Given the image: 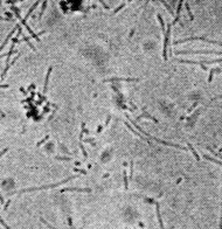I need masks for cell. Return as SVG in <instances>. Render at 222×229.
<instances>
[{"instance_id": "obj_14", "label": "cell", "mask_w": 222, "mask_h": 229, "mask_svg": "<svg viewBox=\"0 0 222 229\" xmlns=\"http://www.w3.org/2000/svg\"><path fill=\"white\" fill-rule=\"evenodd\" d=\"M123 181H124V189H127L129 188V177H127L126 170L123 171Z\"/></svg>"}, {"instance_id": "obj_2", "label": "cell", "mask_w": 222, "mask_h": 229, "mask_svg": "<svg viewBox=\"0 0 222 229\" xmlns=\"http://www.w3.org/2000/svg\"><path fill=\"white\" fill-rule=\"evenodd\" d=\"M205 41V42H208V43H212V45H219V46H222V42L220 41H213L209 40L207 37H202V36H193V37H187V39H184V40H177L174 41V46L177 45H180V43H184V42H188V41Z\"/></svg>"}, {"instance_id": "obj_17", "label": "cell", "mask_w": 222, "mask_h": 229, "mask_svg": "<svg viewBox=\"0 0 222 229\" xmlns=\"http://www.w3.org/2000/svg\"><path fill=\"white\" fill-rule=\"evenodd\" d=\"M203 158H205V159H207V160H211L212 163H215V164H217V165H220V166H222V163H221V161H220V160H216V159L212 158V157H208V156H206V154L203 156Z\"/></svg>"}, {"instance_id": "obj_4", "label": "cell", "mask_w": 222, "mask_h": 229, "mask_svg": "<svg viewBox=\"0 0 222 229\" xmlns=\"http://www.w3.org/2000/svg\"><path fill=\"white\" fill-rule=\"evenodd\" d=\"M175 55H195V54H215V55H222V51H177L174 53Z\"/></svg>"}, {"instance_id": "obj_37", "label": "cell", "mask_w": 222, "mask_h": 229, "mask_svg": "<svg viewBox=\"0 0 222 229\" xmlns=\"http://www.w3.org/2000/svg\"><path fill=\"white\" fill-rule=\"evenodd\" d=\"M103 127H104V126H103V125H100V126L97 127V133H100V132H101V131H102V129H103Z\"/></svg>"}, {"instance_id": "obj_15", "label": "cell", "mask_w": 222, "mask_h": 229, "mask_svg": "<svg viewBox=\"0 0 222 229\" xmlns=\"http://www.w3.org/2000/svg\"><path fill=\"white\" fill-rule=\"evenodd\" d=\"M221 69L220 68H217V69H215V68H213L212 70H211V73H209V77H208V82H212L213 78H214V75L215 74H217V73H221Z\"/></svg>"}, {"instance_id": "obj_19", "label": "cell", "mask_w": 222, "mask_h": 229, "mask_svg": "<svg viewBox=\"0 0 222 229\" xmlns=\"http://www.w3.org/2000/svg\"><path fill=\"white\" fill-rule=\"evenodd\" d=\"M46 7H47V0H45V1H43V5H42V7H41L40 14H39V19H41V18H42V15H43V13H45V11H46Z\"/></svg>"}, {"instance_id": "obj_6", "label": "cell", "mask_w": 222, "mask_h": 229, "mask_svg": "<svg viewBox=\"0 0 222 229\" xmlns=\"http://www.w3.org/2000/svg\"><path fill=\"white\" fill-rule=\"evenodd\" d=\"M150 140H154V142H157L158 144H162V145H165V146H171V148H179V150H182V151H187V148H185V146H182V145H178V144H174V143L165 142V140L159 139V138H157V137H153V136H150Z\"/></svg>"}, {"instance_id": "obj_34", "label": "cell", "mask_w": 222, "mask_h": 229, "mask_svg": "<svg viewBox=\"0 0 222 229\" xmlns=\"http://www.w3.org/2000/svg\"><path fill=\"white\" fill-rule=\"evenodd\" d=\"M220 229H222V201H221V219H220Z\"/></svg>"}, {"instance_id": "obj_36", "label": "cell", "mask_w": 222, "mask_h": 229, "mask_svg": "<svg viewBox=\"0 0 222 229\" xmlns=\"http://www.w3.org/2000/svg\"><path fill=\"white\" fill-rule=\"evenodd\" d=\"M0 88H2V89H7V88H10L8 84H0Z\"/></svg>"}, {"instance_id": "obj_5", "label": "cell", "mask_w": 222, "mask_h": 229, "mask_svg": "<svg viewBox=\"0 0 222 229\" xmlns=\"http://www.w3.org/2000/svg\"><path fill=\"white\" fill-rule=\"evenodd\" d=\"M12 10H13V12H14V13H15V15L18 16V19L20 20V22H21V24H22V25H24V26H25V27H26V29H27V31H28V32H29V33H30V35L33 36V37H34V39H35L36 41H40V37H39V35H36L35 33L33 32V29H32V28H30L29 26H28V24L26 22V20H25V19H22V18H21V16H20V12L18 11V8H16V7H12Z\"/></svg>"}, {"instance_id": "obj_3", "label": "cell", "mask_w": 222, "mask_h": 229, "mask_svg": "<svg viewBox=\"0 0 222 229\" xmlns=\"http://www.w3.org/2000/svg\"><path fill=\"white\" fill-rule=\"evenodd\" d=\"M171 27L172 25L168 24L167 25V29L165 32V39H164V48H162V59L164 61H167V49H168V43H170V36H171Z\"/></svg>"}, {"instance_id": "obj_35", "label": "cell", "mask_w": 222, "mask_h": 229, "mask_svg": "<svg viewBox=\"0 0 222 229\" xmlns=\"http://www.w3.org/2000/svg\"><path fill=\"white\" fill-rule=\"evenodd\" d=\"M7 151H8V148H6L5 150H2V152L0 153V158H1V157H2V156H4V154H5V153L7 152Z\"/></svg>"}, {"instance_id": "obj_23", "label": "cell", "mask_w": 222, "mask_h": 229, "mask_svg": "<svg viewBox=\"0 0 222 229\" xmlns=\"http://www.w3.org/2000/svg\"><path fill=\"white\" fill-rule=\"evenodd\" d=\"M22 40L25 41V42H27V43H28V46H29L30 48H32V49H33V51H35V48H34V46H33V45H32V43H30V41H29V37H27V36H24V39H22Z\"/></svg>"}, {"instance_id": "obj_30", "label": "cell", "mask_w": 222, "mask_h": 229, "mask_svg": "<svg viewBox=\"0 0 222 229\" xmlns=\"http://www.w3.org/2000/svg\"><path fill=\"white\" fill-rule=\"evenodd\" d=\"M98 1H100V2H101V4H102V5H103V6H104V8H105V10H109V6H108V5H106V4H105V2H104V0H98Z\"/></svg>"}, {"instance_id": "obj_16", "label": "cell", "mask_w": 222, "mask_h": 229, "mask_svg": "<svg viewBox=\"0 0 222 229\" xmlns=\"http://www.w3.org/2000/svg\"><path fill=\"white\" fill-rule=\"evenodd\" d=\"M187 146H188V148H189V151L193 153V156H194V157L197 158V160H200V157H199V154H198V152L195 151V150H194V148H193L192 145H191V144L188 143V144H187Z\"/></svg>"}, {"instance_id": "obj_38", "label": "cell", "mask_w": 222, "mask_h": 229, "mask_svg": "<svg viewBox=\"0 0 222 229\" xmlns=\"http://www.w3.org/2000/svg\"><path fill=\"white\" fill-rule=\"evenodd\" d=\"M129 1H131V0H129Z\"/></svg>"}, {"instance_id": "obj_20", "label": "cell", "mask_w": 222, "mask_h": 229, "mask_svg": "<svg viewBox=\"0 0 222 229\" xmlns=\"http://www.w3.org/2000/svg\"><path fill=\"white\" fill-rule=\"evenodd\" d=\"M40 221H41V222H42L43 224H45V226H47V227H48L49 229H57V228H55L54 226H51V224L49 223V222H47V221H46V220L43 219V218H40Z\"/></svg>"}, {"instance_id": "obj_28", "label": "cell", "mask_w": 222, "mask_h": 229, "mask_svg": "<svg viewBox=\"0 0 222 229\" xmlns=\"http://www.w3.org/2000/svg\"><path fill=\"white\" fill-rule=\"evenodd\" d=\"M110 121H111V115H109V116L106 117V121H105V123H104V125H103V126L104 127L108 126V125H109V123H110Z\"/></svg>"}, {"instance_id": "obj_26", "label": "cell", "mask_w": 222, "mask_h": 229, "mask_svg": "<svg viewBox=\"0 0 222 229\" xmlns=\"http://www.w3.org/2000/svg\"><path fill=\"white\" fill-rule=\"evenodd\" d=\"M160 1H162V5L165 6V7H166L167 10H168V12H170V13H171V14H173V12H172L171 7H170V6H168V4H167L166 1H165V0H160Z\"/></svg>"}, {"instance_id": "obj_29", "label": "cell", "mask_w": 222, "mask_h": 229, "mask_svg": "<svg viewBox=\"0 0 222 229\" xmlns=\"http://www.w3.org/2000/svg\"><path fill=\"white\" fill-rule=\"evenodd\" d=\"M124 6H125V4H122V5L119 6V7H117L116 10L113 11V14H116V13H118V12H119V11H121L122 8H123V7H124Z\"/></svg>"}, {"instance_id": "obj_22", "label": "cell", "mask_w": 222, "mask_h": 229, "mask_svg": "<svg viewBox=\"0 0 222 229\" xmlns=\"http://www.w3.org/2000/svg\"><path fill=\"white\" fill-rule=\"evenodd\" d=\"M0 224H1V226H2V227H4V228H5V229H11V227H10V226H8V224H7V223H6V222H5V220L2 219L1 216H0Z\"/></svg>"}, {"instance_id": "obj_27", "label": "cell", "mask_w": 222, "mask_h": 229, "mask_svg": "<svg viewBox=\"0 0 222 229\" xmlns=\"http://www.w3.org/2000/svg\"><path fill=\"white\" fill-rule=\"evenodd\" d=\"M186 10H187V12H188V14H189V18L193 20V14H192V12H191V10H189V6H188L187 2H186Z\"/></svg>"}, {"instance_id": "obj_24", "label": "cell", "mask_w": 222, "mask_h": 229, "mask_svg": "<svg viewBox=\"0 0 222 229\" xmlns=\"http://www.w3.org/2000/svg\"><path fill=\"white\" fill-rule=\"evenodd\" d=\"M55 159L56 160H73V158L70 157H62V156H56Z\"/></svg>"}, {"instance_id": "obj_21", "label": "cell", "mask_w": 222, "mask_h": 229, "mask_svg": "<svg viewBox=\"0 0 222 229\" xmlns=\"http://www.w3.org/2000/svg\"><path fill=\"white\" fill-rule=\"evenodd\" d=\"M48 139H49V134H47V136H45V137L42 138V139H41L40 142H39L38 144H36V146H41V145H42V144H45V143L47 142Z\"/></svg>"}, {"instance_id": "obj_11", "label": "cell", "mask_w": 222, "mask_h": 229, "mask_svg": "<svg viewBox=\"0 0 222 229\" xmlns=\"http://www.w3.org/2000/svg\"><path fill=\"white\" fill-rule=\"evenodd\" d=\"M51 71H53V67H49L48 68V71H47V75H46L45 78V83H43V95L47 94V90H48V84H49V78H51Z\"/></svg>"}, {"instance_id": "obj_9", "label": "cell", "mask_w": 222, "mask_h": 229, "mask_svg": "<svg viewBox=\"0 0 222 229\" xmlns=\"http://www.w3.org/2000/svg\"><path fill=\"white\" fill-rule=\"evenodd\" d=\"M92 189L91 188H76V187H68V188H62L61 193L64 192H78V193H90Z\"/></svg>"}, {"instance_id": "obj_8", "label": "cell", "mask_w": 222, "mask_h": 229, "mask_svg": "<svg viewBox=\"0 0 222 229\" xmlns=\"http://www.w3.org/2000/svg\"><path fill=\"white\" fill-rule=\"evenodd\" d=\"M124 123H125V126L127 127V129H129V130H130V131H131V132L133 133L135 136H137L138 138H140V139H143V140H144V142H146L147 144H149V145H151V142H150V139H149V138H146L145 136H143V134H141L140 132H137L136 129H135V127H132L131 125H130V124H129L127 122H124Z\"/></svg>"}, {"instance_id": "obj_32", "label": "cell", "mask_w": 222, "mask_h": 229, "mask_svg": "<svg viewBox=\"0 0 222 229\" xmlns=\"http://www.w3.org/2000/svg\"><path fill=\"white\" fill-rule=\"evenodd\" d=\"M10 204H11V200H8V201H7V202H6V204L4 205V210H7V208H8V206H10Z\"/></svg>"}, {"instance_id": "obj_25", "label": "cell", "mask_w": 222, "mask_h": 229, "mask_svg": "<svg viewBox=\"0 0 222 229\" xmlns=\"http://www.w3.org/2000/svg\"><path fill=\"white\" fill-rule=\"evenodd\" d=\"M127 177H129V179H132V177H133V161H131V164H130V174Z\"/></svg>"}, {"instance_id": "obj_31", "label": "cell", "mask_w": 222, "mask_h": 229, "mask_svg": "<svg viewBox=\"0 0 222 229\" xmlns=\"http://www.w3.org/2000/svg\"><path fill=\"white\" fill-rule=\"evenodd\" d=\"M0 204L2 205H5V200H4V198H2V194H1V192H0Z\"/></svg>"}, {"instance_id": "obj_33", "label": "cell", "mask_w": 222, "mask_h": 229, "mask_svg": "<svg viewBox=\"0 0 222 229\" xmlns=\"http://www.w3.org/2000/svg\"><path fill=\"white\" fill-rule=\"evenodd\" d=\"M198 105H199V103H194V105H193L192 108H189V110H188V113H189V112H192V111H193V109H194L195 107H198Z\"/></svg>"}, {"instance_id": "obj_7", "label": "cell", "mask_w": 222, "mask_h": 229, "mask_svg": "<svg viewBox=\"0 0 222 229\" xmlns=\"http://www.w3.org/2000/svg\"><path fill=\"white\" fill-rule=\"evenodd\" d=\"M139 82L140 78H135V77H111V78H105L103 80L104 83L106 82Z\"/></svg>"}, {"instance_id": "obj_12", "label": "cell", "mask_w": 222, "mask_h": 229, "mask_svg": "<svg viewBox=\"0 0 222 229\" xmlns=\"http://www.w3.org/2000/svg\"><path fill=\"white\" fill-rule=\"evenodd\" d=\"M144 118H146V119H150V121H152V122L154 123H158V119L157 118H154L153 116H151L149 112H146L145 110H144V113L143 115H140V116H138V117L136 118L137 122H139V121H141V119H144Z\"/></svg>"}, {"instance_id": "obj_1", "label": "cell", "mask_w": 222, "mask_h": 229, "mask_svg": "<svg viewBox=\"0 0 222 229\" xmlns=\"http://www.w3.org/2000/svg\"><path fill=\"white\" fill-rule=\"evenodd\" d=\"M80 175L78 174H75V175H71L69 178L67 179H63L62 181H59V183H51V185H43V186H39V187H29V188H24L19 191V192H16L15 194H18V195H21V194H25V193H30V192H39V191H43V189H51V188H57V187H60L61 185H63V183H68V181H70L73 179H76L78 178Z\"/></svg>"}, {"instance_id": "obj_18", "label": "cell", "mask_w": 222, "mask_h": 229, "mask_svg": "<svg viewBox=\"0 0 222 229\" xmlns=\"http://www.w3.org/2000/svg\"><path fill=\"white\" fill-rule=\"evenodd\" d=\"M157 18H158V20H159V22H160V27H162V32L165 34V24H164V20H162V15H157Z\"/></svg>"}, {"instance_id": "obj_13", "label": "cell", "mask_w": 222, "mask_h": 229, "mask_svg": "<svg viewBox=\"0 0 222 229\" xmlns=\"http://www.w3.org/2000/svg\"><path fill=\"white\" fill-rule=\"evenodd\" d=\"M18 28H19V25H16V27H15V28H13V31L11 32L10 34H8V35H7V37H6V39H5V41H4V42H2V43H1V46H0V51H2V49H4V48H5V47H6V45H7V42H8V41L11 40V37H12V36H13V34H14V33H15V31H16V29H18Z\"/></svg>"}, {"instance_id": "obj_10", "label": "cell", "mask_w": 222, "mask_h": 229, "mask_svg": "<svg viewBox=\"0 0 222 229\" xmlns=\"http://www.w3.org/2000/svg\"><path fill=\"white\" fill-rule=\"evenodd\" d=\"M154 204H156V214H157V220H158L159 227H160V229H165V226H164V222H162V214H160V205H159V202H157V201H154Z\"/></svg>"}]
</instances>
